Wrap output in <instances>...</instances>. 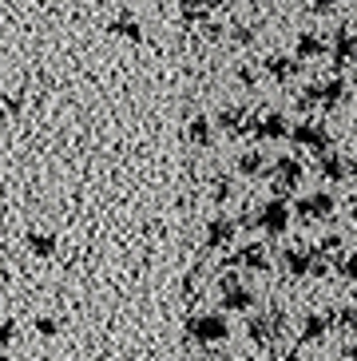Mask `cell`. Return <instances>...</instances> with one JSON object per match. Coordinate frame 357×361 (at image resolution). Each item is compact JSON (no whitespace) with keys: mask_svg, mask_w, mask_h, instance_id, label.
Returning a JSON list of instances; mask_svg holds the SVG:
<instances>
[{"mask_svg":"<svg viewBox=\"0 0 357 361\" xmlns=\"http://www.w3.org/2000/svg\"><path fill=\"white\" fill-rule=\"evenodd\" d=\"M282 318H278V314H274V318H262V322H254V329H250V338L254 341H266V338H278V334H282Z\"/></svg>","mask_w":357,"mask_h":361,"instance_id":"obj_2","label":"cell"},{"mask_svg":"<svg viewBox=\"0 0 357 361\" xmlns=\"http://www.w3.org/2000/svg\"><path fill=\"white\" fill-rule=\"evenodd\" d=\"M190 338L202 341V345H210V341H222V338H226V322H222L219 314H202V318L190 322Z\"/></svg>","mask_w":357,"mask_h":361,"instance_id":"obj_1","label":"cell"},{"mask_svg":"<svg viewBox=\"0 0 357 361\" xmlns=\"http://www.w3.org/2000/svg\"><path fill=\"white\" fill-rule=\"evenodd\" d=\"M226 306H231V310L250 306V290H226Z\"/></svg>","mask_w":357,"mask_h":361,"instance_id":"obj_3","label":"cell"}]
</instances>
